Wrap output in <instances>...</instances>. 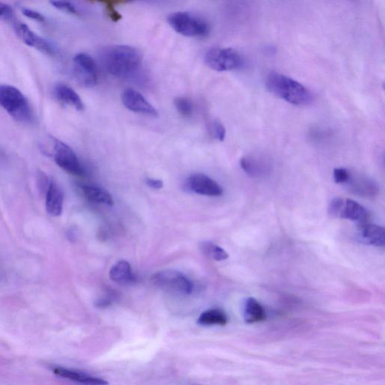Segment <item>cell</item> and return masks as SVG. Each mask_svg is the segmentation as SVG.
<instances>
[{"label": "cell", "instance_id": "cb8c5ba5", "mask_svg": "<svg viewBox=\"0 0 385 385\" xmlns=\"http://www.w3.org/2000/svg\"><path fill=\"white\" fill-rule=\"evenodd\" d=\"M174 104L177 111H178L183 117L191 116L192 111H194V105H192L189 99L186 97L176 98Z\"/></svg>", "mask_w": 385, "mask_h": 385}, {"label": "cell", "instance_id": "6da1fadb", "mask_svg": "<svg viewBox=\"0 0 385 385\" xmlns=\"http://www.w3.org/2000/svg\"><path fill=\"white\" fill-rule=\"evenodd\" d=\"M100 60L106 71L116 77L134 74L142 64L140 51L129 45H110L100 51Z\"/></svg>", "mask_w": 385, "mask_h": 385}, {"label": "cell", "instance_id": "4dcf8cb0", "mask_svg": "<svg viewBox=\"0 0 385 385\" xmlns=\"http://www.w3.org/2000/svg\"><path fill=\"white\" fill-rule=\"evenodd\" d=\"M99 1H102L104 3H105L107 5H109L110 9L111 10V13L116 14V12H115L114 11V3L115 1H116V0H99Z\"/></svg>", "mask_w": 385, "mask_h": 385}, {"label": "cell", "instance_id": "8992f818", "mask_svg": "<svg viewBox=\"0 0 385 385\" xmlns=\"http://www.w3.org/2000/svg\"><path fill=\"white\" fill-rule=\"evenodd\" d=\"M205 62L218 72L236 71L245 65L243 56L237 51L229 48L212 49L206 53Z\"/></svg>", "mask_w": 385, "mask_h": 385}, {"label": "cell", "instance_id": "277c9868", "mask_svg": "<svg viewBox=\"0 0 385 385\" xmlns=\"http://www.w3.org/2000/svg\"><path fill=\"white\" fill-rule=\"evenodd\" d=\"M168 22L175 32L184 36L204 37L210 32L209 23L191 12H179L171 14L168 18Z\"/></svg>", "mask_w": 385, "mask_h": 385}, {"label": "cell", "instance_id": "9a60e30c", "mask_svg": "<svg viewBox=\"0 0 385 385\" xmlns=\"http://www.w3.org/2000/svg\"><path fill=\"white\" fill-rule=\"evenodd\" d=\"M357 238L361 243L376 246V247H384L385 231L381 226L364 223L358 227Z\"/></svg>", "mask_w": 385, "mask_h": 385}, {"label": "cell", "instance_id": "f546056e", "mask_svg": "<svg viewBox=\"0 0 385 385\" xmlns=\"http://www.w3.org/2000/svg\"><path fill=\"white\" fill-rule=\"evenodd\" d=\"M145 182L152 189L160 190L164 187L163 181L160 179H147Z\"/></svg>", "mask_w": 385, "mask_h": 385}, {"label": "cell", "instance_id": "3957f363", "mask_svg": "<svg viewBox=\"0 0 385 385\" xmlns=\"http://www.w3.org/2000/svg\"><path fill=\"white\" fill-rule=\"evenodd\" d=\"M0 107L18 122H28L32 119L28 99L20 90L8 84H0Z\"/></svg>", "mask_w": 385, "mask_h": 385}, {"label": "cell", "instance_id": "ba28073f", "mask_svg": "<svg viewBox=\"0 0 385 385\" xmlns=\"http://www.w3.org/2000/svg\"><path fill=\"white\" fill-rule=\"evenodd\" d=\"M52 156L55 163L66 173L83 176L84 171L75 151L69 145L59 140H53Z\"/></svg>", "mask_w": 385, "mask_h": 385}, {"label": "cell", "instance_id": "9c48e42d", "mask_svg": "<svg viewBox=\"0 0 385 385\" xmlns=\"http://www.w3.org/2000/svg\"><path fill=\"white\" fill-rule=\"evenodd\" d=\"M75 78L84 86L92 88L98 82V71L95 61L87 53H78L73 60Z\"/></svg>", "mask_w": 385, "mask_h": 385}, {"label": "cell", "instance_id": "4316f807", "mask_svg": "<svg viewBox=\"0 0 385 385\" xmlns=\"http://www.w3.org/2000/svg\"><path fill=\"white\" fill-rule=\"evenodd\" d=\"M351 172L345 168H336L334 171V179L336 184H345L350 178Z\"/></svg>", "mask_w": 385, "mask_h": 385}, {"label": "cell", "instance_id": "7a4b0ae2", "mask_svg": "<svg viewBox=\"0 0 385 385\" xmlns=\"http://www.w3.org/2000/svg\"><path fill=\"white\" fill-rule=\"evenodd\" d=\"M266 87L274 95L292 105H308L313 99L310 90L301 83L278 73H272L268 75Z\"/></svg>", "mask_w": 385, "mask_h": 385}, {"label": "cell", "instance_id": "5bb4252c", "mask_svg": "<svg viewBox=\"0 0 385 385\" xmlns=\"http://www.w3.org/2000/svg\"><path fill=\"white\" fill-rule=\"evenodd\" d=\"M45 207L47 212L53 217L60 216L64 209V192L55 182L50 180L45 192Z\"/></svg>", "mask_w": 385, "mask_h": 385}, {"label": "cell", "instance_id": "8fae6325", "mask_svg": "<svg viewBox=\"0 0 385 385\" xmlns=\"http://www.w3.org/2000/svg\"><path fill=\"white\" fill-rule=\"evenodd\" d=\"M187 186L189 190L199 195L220 197L223 195V188L219 183L201 173L190 175L187 182Z\"/></svg>", "mask_w": 385, "mask_h": 385}, {"label": "cell", "instance_id": "ac0fdd59", "mask_svg": "<svg viewBox=\"0 0 385 385\" xmlns=\"http://www.w3.org/2000/svg\"><path fill=\"white\" fill-rule=\"evenodd\" d=\"M110 277L112 281L120 284H127L134 280L132 268L126 260L115 264L110 269Z\"/></svg>", "mask_w": 385, "mask_h": 385}, {"label": "cell", "instance_id": "603a6c76", "mask_svg": "<svg viewBox=\"0 0 385 385\" xmlns=\"http://www.w3.org/2000/svg\"><path fill=\"white\" fill-rule=\"evenodd\" d=\"M199 249L203 255L214 260L222 261L229 258L228 253L225 249L212 242H203L200 243Z\"/></svg>", "mask_w": 385, "mask_h": 385}, {"label": "cell", "instance_id": "5b68a950", "mask_svg": "<svg viewBox=\"0 0 385 385\" xmlns=\"http://www.w3.org/2000/svg\"><path fill=\"white\" fill-rule=\"evenodd\" d=\"M151 282L160 290L176 295H189L194 290V284L186 275L171 269L153 274Z\"/></svg>", "mask_w": 385, "mask_h": 385}, {"label": "cell", "instance_id": "d4e9b609", "mask_svg": "<svg viewBox=\"0 0 385 385\" xmlns=\"http://www.w3.org/2000/svg\"><path fill=\"white\" fill-rule=\"evenodd\" d=\"M210 132L213 137L223 142L226 137V129L218 120H214L210 125Z\"/></svg>", "mask_w": 385, "mask_h": 385}, {"label": "cell", "instance_id": "d6986e66", "mask_svg": "<svg viewBox=\"0 0 385 385\" xmlns=\"http://www.w3.org/2000/svg\"><path fill=\"white\" fill-rule=\"evenodd\" d=\"M246 323H255L266 320V315L264 307L255 298L246 300L243 311Z\"/></svg>", "mask_w": 385, "mask_h": 385}, {"label": "cell", "instance_id": "83f0119b", "mask_svg": "<svg viewBox=\"0 0 385 385\" xmlns=\"http://www.w3.org/2000/svg\"><path fill=\"white\" fill-rule=\"evenodd\" d=\"M22 12L27 18L34 20L36 21L42 23L45 21L43 15L36 11L29 9H23Z\"/></svg>", "mask_w": 385, "mask_h": 385}, {"label": "cell", "instance_id": "f1b7e54d", "mask_svg": "<svg viewBox=\"0 0 385 385\" xmlns=\"http://www.w3.org/2000/svg\"><path fill=\"white\" fill-rule=\"evenodd\" d=\"M13 18V10L10 5L0 3V18L12 19Z\"/></svg>", "mask_w": 385, "mask_h": 385}, {"label": "cell", "instance_id": "ffe728a7", "mask_svg": "<svg viewBox=\"0 0 385 385\" xmlns=\"http://www.w3.org/2000/svg\"><path fill=\"white\" fill-rule=\"evenodd\" d=\"M82 194L88 201L96 203H103L112 206L114 199L107 190L95 186H83L81 187Z\"/></svg>", "mask_w": 385, "mask_h": 385}, {"label": "cell", "instance_id": "7c38bea8", "mask_svg": "<svg viewBox=\"0 0 385 385\" xmlns=\"http://www.w3.org/2000/svg\"><path fill=\"white\" fill-rule=\"evenodd\" d=\"M123 104L127 110L136 113L158 117V111L140 93L134 89H127L121 95Z\"/></svg>", "mask_w": 385, "mask_h": 385}, {"label": "cell", "instance_id": "484cf974", "mask_svg": "<svg viewBox=\"0 0 385 385\" xmlns=\"http://www.w3.org/2000/svg\"><path fill=\"white\" fill-rule=\"evenodd\" d=\"M51 4L56 9L66 12L69 14H79L75 6L66 0H51Z\"/></svg>", "mask_w": 385, "mask_h": 385}, {"label": "cell", "instance_id": "4fadbf2b", "mask_svg": "<svg viewBox=\"0 0 385 385\" xmlns=\"http://www.w3.org/2000/svg\"><path fill=\"white\" fill-rule=\"evenodd\" d=\"M345 186H347L353 194L368 198L378 195L380 190L377 184L371 178L351 173L349 181Z\"/></svg>", "mask_w": 385, "mask_h": 385}, {"label": "cell", "instance_id": "52a82bcc", "mask_svg": "<svg viewBox=\"0 0 385 385\" xmlns=\"http://www.w3.org/2000/svg\"><path fill=\"white\" fill-rule=\"evenodd\" d=\"M328 211L334 217L358 222L360 225L364 224L369 218L368 211L363 206L347 198L336 197L331 200Z\"/></svg>", "mask_w": 385, "mask_h": 385}, {"label": "cell", "instance_id": "30bf717a", "mask_svg": "<svg viewBox=\"0 0 385 385\" xmlns=\"http://www.w3.org/2000/svg\"><path fill=\"white\" fill-rule=\"evenodd\" d=\"M14 28L20 40L30 47L35 48L49 56L55 55L58 53V49L55 45L36 34L25 24L15 21Z\"/></svg>", "mask_w": 385, "mask_h": 385}, {"label": "cell", "instance_id": "7402d4cb", "mask_svg": "<svg viewBox=\"0 0 385 385\" xmlns=\"http://www.w3.org/2000/svg\"><path fill=\"white\" fill-rule=\"evenodd\" d=\"M240 166L245 173L252 177L264 174L267 169L263 161L253 157L243 158L240 160Z\"/></svg>", "mask_w": 385, "mask_h": 385}, {"label": "cell", "instance_id": "44dd1931", "mask_svg": "<svg viewBox=\"0 0 385 385\" xmlns=\"http://www.w3.org/2000/svg\"><path fill=\"white\" fill-rule=\"evenodd\" d=\"M228 317L224 311L214 309L210 310L200 314L197 323L202 326H225Z\"/></svg>", "mask_w": 385, "mask_h": 385}, {"label": "cell", "instance_id": "2e32d148", "mask_svg": "<svg viewBox=\"0 0 385 385\" xmlns=\"http://www.w3.org/2000/svg\"><path fill=\"white\" fill-rule=\"evenodd\" d=\"M51 369L53 373L60 377H62V378L82 384L99 385L109 384L101 378H98V377L90 375L81 371H74V369L61 367H51Z\"/></svg>", "mask_w": 385, "mask_h": 385}, {"label": "cell", "instance_id": "e0dca14e", "mask_svg": "<svg viewBox=\"0 0 385 385\" xmlns=\"http://www.w3.org/2000/svg\"><path fill=\"white\" fill-rule=\"evenodd\" d=\"M55 95L60 103L71 105L76 110L84 111V105L81 97L71 87L59 84L55 88Z\"/></svg>", "mask_w": 385, "mask_h": 385}]
</instances>
